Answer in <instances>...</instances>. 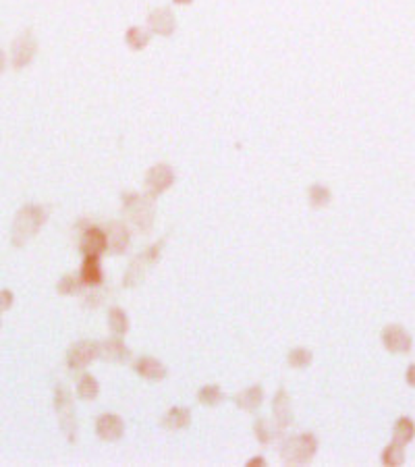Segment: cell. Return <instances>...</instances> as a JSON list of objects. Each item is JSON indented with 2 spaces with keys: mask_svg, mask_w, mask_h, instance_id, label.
I'll return each instance as SVG.
<instances>
[{
  "mask_svg": "<svg viewBox=\"0 0 415 467\" xmlns=\"http://www.w3.org/2000/svg\"><path fill=\"white\" fill-rule=\"evenodd\" d=\"M150 39H152V33L148 31V29H143V27H139V25H133V27H129L127 31H125V44L131 48V50H143L148 44H150Z\"/></svg>",
  "mask_w": 415,
  "mask_h": 467,
  "instance_id": "cell-21",
  "label": "cell"
},
{
  "mask_svg": "<svg viewBox=\"0 0 415 467\" xmlns=\"http://www.w3.org/2000/svg\"><path fill=\"white\" fill-rule=\"evenodd\" d=\"M415 439V422L412 418H407V416H403V418H399L397 422H395V426H393V443H397V445H409L412 441Z\"/></svg>",
  "mask_w": 415,
  "mask_h": 467,
  "instance_id": "cell-19",
  "label": "cell"
},
{
  "mask_svg": "<svg viewBox=\"0 0 415 467\" xmlns=\"http://www.w3.org/2000/svg\"><path fill=\"white\" fill-rule=\"evenodd\" d=\"M189 422H191V412L187 407H170L162 418V426L166 430H173V432L187 428Z\"/></svg>",
  "mask_w": 415,
  "mask_h": 467,
  "instance_id": "cell-17",
  "label": "cell"
},
{
  "mask_svg": "<svg viewBox=\"0 0 415 467\" xmlns=\"http://www.w3.org/2000/svg\"><path fill=\"white\" fill-rule=\"evenodd\" d=\"M279 426H272L268 420H264V418H260V420H256L254 422V434H256V439L262 443V445H268V443H272L276 437H279Z\"/></svg>",
  "mask_w": 415,
  "mask_h": 467,
  "instance_id": "cell-23",
  "label": "cell"
},
{
  "mask_svg": "<svg viewBox=\"0 0 415 467\" xmlns=\"http://www.w3.org/2000/svg\"><path fill=\"white\" fill-rule=\"evenodd\" d=\"M262 401H264V389L262 387H249L235 397L237 407H241L245 412H256L262 405Z\"/></svg>",
  "mask_w": 415,
  "mask_h": 467,
  "instance_id": "cell-18",
  "label": "cell"
},
{
  "mask_svg": "<svg viewBox=\"0 0 415 467\" xmlns=\"http://www.w3.org/2000/svg\"><path fill=\"white\" fill-rule=\"evenodd\" d=\"M175 4H191L193 0H173Z\"/></svg>",
  "mask_w": 415,
  "mask_h": 467,
  "instance_id": "cell-36",
  "label": "cell"
},
{
  "mask_svg": "<svg viewBox=\"0 0 415 467\" xmlns=\"http://www.w3.org/2000/svg\"><path fill=\"white\" fill-rule=\"evenodd\" d=\"M405 380L409 387H415V364H409L407 372H405Z\"/></svg>",
  "mask_w": 415,
  "mask_h": 467,
  "instance_id": "cell-33",
  "label": "cell"
},
{
  "mask_svg": "<svg viewBox=\"0 0 415 467\" xmlns=\"http://www.w3.org/2000/svg\"><path fill=\"white\" fill-rule=\"evenodd\" d=\"M4 67H6V56H4V52H2V48H0V75H2Z\"/></svg>",
  "mask_w": 415,
  "mask_h": 467,
  "instance_id": "cell-35",
  "label": "cell"
},
{
  "mask_svg": "<svg viewBox=\"0 0 415 467\" xmlns=\"http://www.w3.org/2000/svg\"><path fill=\"white\" fill-rule=\"evenodd\" d=\"M77 395L83 401H94L100 395V385L91 374H83L77 382Z\"/></svg>",
  "mask_w": 415,
  "mask_h": 467,
  "instance_id": "cell-22",
  "label": "cell"
},
{
  "mask_svg": "<svg viewBox=\"0 0 415 467\" xmlns=\"http://www.w3.org/2000/svg\"><path fill=\"white\" fill-rule=\"evenodd\" d=\"M100 347V358L104 362H129L131 360V349L116 337V339H106L98 343Z\"/></svg>",
  "mask_w": 415,
  "mask_h": 467,
  "instance_id": "cell-13",
  "label": "cell"
},
{
  "mask_svg": "<svg viewBox=\"0 0 415 467\" xmlns=\"http://www.w3.org/2000/svg\"><path fill=\"white\" fill-rule=\"evenodd\" d=\"M35 52H37V42H35V35L31 31H23L15 37L12 46H10V62H12V69H25L33 58H35Z\"/></svg>",
  "mask_w": 415,
  "mask_h": 467,
  "instance_id": "cell-6",
  "label": "cell"
},
{
  "mask_svg": "<svg viewBox=\"0 0 415 467\" xmlns=\"http://www.w3.org/2000/svg\"><path fill=\"white\" fill-rule=\"evenodd\" d=\"M262 466H266V459H264V457H254V459L247 461V467H262Z\"/></svg>",
  "mask_w": 415,
  "mask_h": 467,
  "instance_id": "cell-34",
  "label": "cell"
},
{
  "mask_svg": "<svg viewBox=\"0 0 415 467\" xmlns=\"http://www.w3.org/2000/svg\"><path fill=\"white\" fill-rule=\"evenodd\" d=\"M104 295H106V293H104L102 285H100V287H91V293H87V295L83 297V299H85L83 306H85V308H98V306L102 303Z\"/></svg>",
  "mask_w": 415,
  "mask_h": 467,
  "instance_id": "cell-30",
  "label": "cell"
},
{
  "mask_svg": "<svg viewBox=\"0 0 415 467\" xmlns=\"http://www.w3.org/2000/svg\"><path fill=\"white\" fill-rule=\"evenodd\" d=\"M54 412L58 416V424H60L67 441L75 443V439H77V418H75L71 393L64 385L54 387Z\"/></svg>",
  "mask_w": 415,
  "mask_h": 467,
  "instance_id": "cell-4",
  "label": "cell"
},
{
  "mask_svg": "<svg viewBox=\"0 0 415 467\" xmlns=\"http://www.w3.org/2000/svg\"><path fill=\"white\" fill-rule=\"evenodd\" d=\"M272 414H274V422L281 430H285L291 422H293V409H291V399L287 395V391H279L272 399Z\"/></svg>",
  "mask_w": 415,
  "mask_h": 467,
  "instance_id": "cell-14",
  "label": "cell"
},
{
  "mask_svg": "<svg viewBox=\"0 0 415 467\" xmlns=\"http://www.w3.org/2000/svg\"><path fill=\"white\" fill-rule=\"evenodd\" d=\"M380 461L382 466L387 467H401L405 464V451H403V445H397V443H391L389 447H385L382 455H380Z\"/></svg>",
  "mask_w": 415,
  "mask_h": 467,
  "instance_id": "cell-24",
  "label": "cell"
},
{
  "mask_svg": "<svg viewBox=\"0 0 415 467\" xmlns=\"http://www.w3.org/2000/svg\"><path fill=\"white\" fill-rule=\"evenodd\" d=\"M12 301H15L12 291H8V289H0V312L10 310V308H12Z\"/></svg>",
  "mask_w": 415,
  "mask_h": 467,
  "instance_id": "cell-32",
  "label": "cell"
},
{
  "mask_svg": "<svg viewBox=\"0 0 415 467\" xmlns=\"http://www.w3.org/2000/svg\"><path fill=\"white\" fill-rule=\"evenodd\" d=\"M96 434L106 441V443H114L125 434V424L121 420V416L116 414H102L96 422Z\"/></svg>",
  "mask_w": 415,
  "mask_h": 467,
  "instance_id": "cell-11",
  "label": "cell"
},
{
  "mask_svg": "<svg viewBox=\"0 0 415 467\" xmlns=\"http://www.w3.org/2000/svg\"><path fill=\"white\" fill-rule=\"evenodd\" d=\"M106 239H108V252L118 256V254H125L129 249V243H131V233H129V227L121 220H112L108 222L106 227Z\"/></svg>",
  "mask_w": 415,
  "mask_h": 467,
  "instance_id": "cell-10",
  "label": "cell"
},
{
  "mask_svg": "<svg viewBox=\"0 0 415 467\" xmlns=\"http://www.w3.org/2000/svg\"><path fill=\"white\" fill-rule=\"evenodd\" d=\"M173 183H175V170L166 162H158L145 175V193L150 197H158L164 191H168Z\"/></svg>",
  "mask_w": 415,
  "mask_h": 467,
  "instance_id": "cell-7",
  "label": "cell"
},
{
  "mask_svg": "<svg viewBox=\"0 0 415 467\" xmlns=\"http://www.w3.org/2000/svg\"><path fill=\"white\" fill-rule=\"evenodd\" d=\"M77 229H81V239H79V249L83 256H102L108 252V239L106 231L91 224L89 220H79Z\"/></svg>",
  "mask_w": 415,
  "mask_h": 467,
  "instance_id": "cell-5",
  "label": "cell"
},
{
  "mask_svg": "<svg viewBox=\"0 0 415 467\" xmlns=\"http://www.w3.org/2000/svg\"><path fill=\"white\" fill-rule=\"evenodd\" d=\"M312 360H314V353L310 349H306V347H295V349H291L287 353V364L291 368H295V370L308 368L312 364Z\"/></svg>",
  "mask_w": 415,
  "mask_h": 467,
  "instance_id": "cell-27",
  "label": "cell"
},
{
  "mask_svg": "<svg viewBox=\"0 0 415 467\" xmlns=\"http://www.w3.org/2000/svg\"><path fill=\"white\" fill-rule=\"evenodd\" d=\"M148 27H150L152 33L168 37V35L175 33L177 21H175V15L168 8H154L148 17Z\"/></svg>",
  "mask_w": 415,
  "mask_h": 467,
  "instance_id": "cell-12",
  "label": "cell"
},
{
  "mask_svg": "<svg viewBox=\"0 0 415 467\" xmlns=\"http://www.w3.org/2000/svg\"><path fill=\"white\" fill-rule=\"evenodd\" d=\"M133 370L145 378V380H164L166 378V366L156 360V358H139L135 364H133Z\"/></svg>",
  "mask_w": 415,
  "mask_h": 467,
  "instance_id": "cell-15",
  "label": "cell"
},
{
  "mask_svg": "<svg viewBox=\"0 0 415 467\" xmlns=\"http://www.w3.org/2000/svg\"><path fill=\"white\" fill-rule=\"evenodd\" d=\"M316 453H318V439L312 432L287 439L281 447V459L287 466H303L312 461Z\"/></svg>",
  "mask_w": 415,
  "mask_h": 467,
  "instance_id": "cell-3",
  "label": "cell"
},
{
  "mask_svg": "<svg viewBox=\"0 0 415 467\" xmlns=\"http://www.w3.org/2000/svg\"><path fill=\"white\" fill-rule=\"evenodd\" d=\"M308 197H310V204L314 208H326L330 204V200H333V193H330V189L326 185L314 183L310 187V191H308Z\"/></svg>",
  "mask_w": 415,
  "mask_h": 467,
  "instance_id": "cell-26",
  "label": "cell"
},
{
  "mask_svg": "<svg viewBox=\"0 0 415 467\" xmlns=\"http://www.w3.org/2000/svg\"><path fill=\"white\" fill-rule=\"evenodd\" d=\"M150 264H148V260L143 258V254L141 256H137L131 264H129V268H127V272H125V276H123V285L125 287H137L141 281H143V274H145V268H148Z\"/></svg>",
  "mask_w": 415,
  "mask_h": 467,
  "instance_id": "cell-20",
  "label": "cell"
},
{
  "mask_svg": "<svg viewBox=\"0 0 415 467\" xmlns=\"http://www.w3.org/2000/svg\"><path fill=\"white\" fill-rule=\"evenodd\" d=\"M162 249H164V239H160L158 243L150 245V247L143 252V258L148 260V264H156V262L160 260V256H162Z\"/></svg>",
  "mask_w": 415,
  "mask_h": 467,
  "instance_id": "cell-31",
  "label": "cell"
},
{
  "mask_svg": "<svg viewBox=\"0 0 415 467\" xmlns=\"http://www.w3.org/2000/svg\"><path fill=\"white\" fill-rule=\"evenodd\" d=\"M121 206H123V214L127 216V220L141 233H148L154 227V216H156V208H154V197H150L148 193H123L121 197Z\"/></svg>",
  "mask_w": 415,
  "mask_h": 467,
  "instance_id": "cell-2",
  "label": "cell"
},
{
  "mask_svg": "<svg viewBox=\"0 0 415 467\" xmlns=\"http://www.w3.org/2000/svg\"><path fill=\"white\" fill-rule=\"evenodd\" d=\"M46 220H48L46 208H42L37 204H25L12 220L10 243L15 247H23L29 239H33L37 235V231L46 224Z\"/></svg>",
  "mask_w": 415,
  "mask_h": 467,
  "instance_id": "cell-1",
  "label": "cell"
},
{
  "mask_svg": "<svg viewBox=\"0 0 415 467\" xmlns=\"http://www.w3.org/2000/svg\"><path fill=\"white\" fill-rule=\"evenodd\" d=\"M85 287H100L104 281V272L100 266V256H83V266L79 272Z\"/></svg>",
  "mask_w": 415,
  "mask_h": 467,
  "instance_id": "cell-16",
  "label": "cell"
},
{
  "mask_svg": "<svg viewBox=\"0 0 415 467\" xmlns=\"http://www.w3.org/2000/svg\"><path fill=\"white\" fill-rule=\"evenodd\" d=\"M222 399H224V395H222L220 387H216V385H206L197 391V401L206 407H214V405L222 403Z\"/></svg>",
  "mask_w": 415,
  "mask_h": 467,
  "instance_id": "cell-28",
  "label": "cell"
},
{
  "mask_svg": "<svg viewBox=\"0 0 415 467\" xmlns=\"http://www.w3.org/2000/svg\"><path fill=\"white\" fill-rule=\"evenodd\" d=\"M85 285H83V281H81V276L77 274H64L58 283H56V291L60 293V295H77L81 289H83Z\"/></svg>",
  "mask_w": 415,
  "mask_h": 467,
  "instance_id": "cell-29",
  "label": "cell"
},
{
  "mask_svg": "<svg viewBox=\"0 0 415 467\" xmlns=\"http://www.w3.org/2000/svg\"><path fill=\"white\" fill-rule=\"evenodd\" d=\"M96 358H100V347L96 341H77L67 351V366L71 370H83Z\"/></svg>",
  "mask_w": 415,
  "mask_h": 467,
  "instance_id": "cell-8",
  "label": "cell"
},
{
  "mask_svg": "<svg viewBox=\"0 0 415 467\" xmlns=\"http://www.w3.org/2000/svg\"><path fill=\"white\" fill-rule=\"evenodd\" d=\"M382 345L391 351V353H409L412 351V335L399 326V324H389L382 328Z\"/></svg>",
  "mask_w": 415,
  "mask_h": 467,
  "instance_id": "cell-9",
  "label": "cell"
},
{
  "mask_svg": "<svg viewBox=\"0 0 415 467\" xmlns=\"http://www.w3.org/2000/svg\"><path fill=\"white\" fill-rule=\"evenodd\" d=\"M108 324H110V331H112L116 337L127 335V331H129V318H127L125 310H121V308H110V312H108Z\"/></svg>",
  "mask_w": 415,
  "mask_h": 467,
  "instance_id": "cell-25",
  "label": "cell"
}]
</instances>
